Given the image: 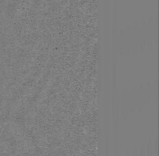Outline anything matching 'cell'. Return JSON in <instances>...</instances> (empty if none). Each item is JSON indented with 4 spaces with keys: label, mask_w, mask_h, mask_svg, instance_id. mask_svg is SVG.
Segmentation results:
<instances>
[{
    "label": "cell",
    "mask_w": 159,
    "mask_h": 156,
    "mask_svg": "<svg viewBox=\"0 0 159 156\" xmlns=\"http://www.w3.org/2000/svg\"><path fill=\"white\" fill-rule=\"evenodd\" d=\"M133 156H139V153H138V151H137V149L135 147L133 149Z\"/></svg>",
    "instance_id": "3"
},
{
    "label": "cell",
    "mask_w": 159,
    "mask_h": 156,
    "mask_svg": "<svg viewBox=\"0 0 159 156\" xmlns=\"http://www.w3.org/2000/svg\"><path fill=\"white\" fill-rule=\"evenodd\" d=\"M139 156H146L144 145H141V148H140V155Z\"/></svg>",
    "instance_id": "2"
},
{
    "label": "cell",
    "mask_w": 159,
    "mask_h": 156,
    "mask_svg": "<svg viewBox=\"0 0 159 156\" xmlns=\"http://www.w3.org/2000/svg\"><path fill=\"white\" fill-rule=\"evenodd\" d=\"M125 156H130V154H129V151L128 150H126V155Z\"/></svg>",
    "instance_id": "4"
},
{
    "label": "cell",
    "mask_w": 159,
    "mask_h": 156,
    "mask_svg": "<svg viewBox=\"0 0 159 156\" xmlns=\"http://www.w3.org/2000/svg\"><path fill=\"white\" fill-rule=\"evenodd\" d=\"M146 156H154V150L153 147L151 142H148V145H147V150H146Z\"/></svg>",
    "instance_id": "1"
}]
</instances>
